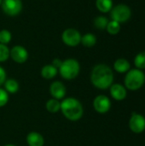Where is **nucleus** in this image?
I'll list each match as a JSON object with an SVG mask.
<instances>
[{
    "label": "nucleus",
    "instance_id": "obj_1",
    "mask_svg": "<svg viewBox=\"0 0 145 146\" xmlns=\"http://www.w3.org/2000/svg\"><path fill=\"white\" fill-rule=\"evenodd\" d=\"M91 82L99 90L109 89L114 82V72L107 64L100 63L93 67L91 72Z\"/></svg>",
    "mask_w": 145,
    "mask_h": 146
},
{
    "label": "nucleus",
    "instance_id": "obj_2",
    "mask_svg": "<svg viewBox=\"0 0 145 146\" xmlns=\"http://www.w3.org/2000/svg\"><path fill=\"white\" fill-rule=\"evenodd\" d=\"M64 117L70 121H78L84 115V108L79 100L68 97L61 102V110Z\"/></svg>",
    "mask_w": 145,
    "mask_h": 146
},
{
    "label": "nucleus",
    "instance_id": "obj_3",
    "mask_svg": "<svg viewBox=\"0 0 145 146\" xmlns=\"http://www.w3.org/2000/svg\"><path fill=\"white\" fill-rule=\"evenodd\" d=\"M145 83V74L143 70L138 68L130 69L126 73L124 79V85L126 90L138 91Z\"/></svg>",
    "mask_w": 145,
    "mask_h": 146
},
{
    "label": "nucleus",
    "instance_id": "obj_4",
    "mask_svg": "<svg viewBox=\"0 0 145 146\" xmlns=\"http://www.w3.org/2000/svg\"><path fill=\"white\" fill-rule=\"evenodd\" d=\"M80 72L79 62L73 58H68L62 61V65L58 68L60 75L67 80H72L77 78Z\"/></svg>",
    "mask_w": 145,
    "mask_h": 146
},
{
    "label": "nucleus",
    "instance_id": "obj_5",
    "mask_svg": "<svg viewBox=\"0 0 145 146\" xmlns=\"http://www.w3.org/2000/svg\"><path fill=\"white\" fill-rule=\"evenodd\" d=\"M132 16L131 8L125 3H119L115 6H113L110 10V17L112 21H117L120 24L125 23L130 20Z\"/></svg>",
    "mask_w": 145,
    "mask_h": 146
},
{
    "label": "nucleus",
    "instance_id": "obj_6",
    "mask_svg": "<svg viewBox=\"0 0 145 146\" xmlns=\"http://www.w3.org/2000/svg\"><path fill=\"white\" fill-rule=\"evenodd\" d=\"M62 42L70 47H75L80 44L81 34L80 33L74 28H68L62 34Z\"/></svg>",
    "mask_w": 145,
    "mask_h": 146
},
{
    "label": "nucleus",
    "instance_id": "obj_7",
    "mask_svg": "<svg viewBox=\"0 0 145 146\" xmlns=\"http://www.w3.org/2000/svg\"><path fill=\"white\" fill-rule=\"evenodd\" d=\"M1 7L6 15L15 16L19 15L22 9V2L21 0H2Z\"/></svg>",
    "mask_w": 145,
    "mask_h": 146
},
{
    "label": "nucleus",
    "instance_id": "obj_8",
    "mask_svg": "<svg viewBox=\"0 0 145 146\" xmlns=\"http://www.w3.org/2000/svg\"><path fill=\"white\" fill-rule=\"evenodd\" d=\"M129 127L136 134L142 133L145 130V117L141 114L133 112L129 120Z\"/></svg>",
    "mask_w": 145,
    "mask_h": 146
},
{
    "label": "nucleus",
    "instance_id": "obj_9",
    "mask_svg": "<svg viewBox=\"0 0 145 146\" xmlns=\"http://www.w3.org/2000/svg\"><path fill=\"white\" fill-rule=\"evenodd\" d=\"M93 108L98 114H106L111 109V101L105 95H98L93 100Z\"/></svg>",
    "mask_w": 145,
    "mask_h": 146
},
{
    "label": "nucleus",
    "instance_id": "obj_10",
    "mask_svg": "<svg viewBox=\"0 0 145 146\" xmlns=\"http://www.w3.org/2000/svg\"><path fill=\"white\" fill-rule=\"evenodd\" d=\"M9 56L15 62L21 64L26 62L28 59V52L25 47L21 45H15L9 50Z\"/></svg>",
    "mask_w": 145,
    "mask_h": 146
},
{
    "label": "nucleus",
    "instance_id": "obj_11",
    "mask_svg": "<svg viewBox=\"0 0 145 146\" xmlns=\"http://www.w3.org/2000/svg\"><path fill=\"white\" fill-rule=\"evenodd\" d=\"M49 91L52 98H55L57 100L65 98V96L67 93V88L65 85L62 81H59V80L53 81L50 86Z\"/></svg>",
    "mask_w": 145,
    "mask_h": 146
},
{
    "label": "nucleus",
    "instance_id": "obj_12",
    "mask_svg": "<svg viewBox=\"0 0 145 146\" xmlns=\"http://www.w3.org/2000/svg\"><path fill=\"white\" fill-rule=\"evenodd\" d=\"M110 95L112 98L116 101H123L127 96V90L125 86L116 83L113 84L110 87Z\"/></svg>",
    "mask_w": 145,
    "mask_h": 146
},
{
    "label": "nucleus",
    "instance_id": "obj_13",
    "mask_svg": "<svg viewBox=\"0 0 145 146\" xmlns=\"http://www.w3.org/2000/svg\"><path fill=\"white\" fill-rule=\"evenodd\" d=\"M28 146H44V139L42 134L38 132H30L26 138Z\"/></svg>",
    "mask_w": 145,
    "mask_h": 146
},
{
    "label": "nucleus",
    "instance_id": "obj_14",
    "mask_svg": "<svg viewBox=\"0 0 145 146\" xmlns=\"http://www.w3.org/2000/svg\"><path fill=\"white\" fill-rule=\"evenodd\" d=\"M114 69L119 74H126L131 69V64L125 58H118L114 62Z\"/></svg>",
    "mask_w": 145,
    "mask_h": 146
},
{
    "label": "nucleus",
    "instance_id": "obj_15",
    "mask_svg": "<svg viewBox=\"0 0 145 146\" xmlns=\"http://www.w3.org/2000/svg\"><path fill=\"white\" fill-rule=\"evenodd\" d=\"M58 73V69L55 68L52 64H47L44 65L40 71L41 76L44 80H52L54 79Z\"/></svg>",
    "mask_w": 145,
    "mask_h": 146
},
{
    "label": "nucleus",
    "instance_id": "obj_16",
    "mask_svg": "<svg viewBox=\"0 0 145 146\" xmlns=\"http://www.w3.org/2000/svg\"><path fill=\"white\" fill-rule=\"evenodd\" d=\"M3 86H4V90L9 94H15L20 89L19 83L15 79H7L3 83Z\"/></svg>",
    "mask_w": 145,
    "mask_h": 146
},
{
    "label": "nucleus",
    "instance_id": "obj_17",
    "mask_svg": "<svg viewBox=\"0 0 145 146\" xmlns=\"http://www.w3.org/2000/svg\"><path fill=\"white\" fill-rule=\"evenodd\" d=\"M45 109L49 113H51V114L58 113L61 110L60 100H57L55 98H50V99L47 100V102L45 104Z\"/></svg>",
    "mask_w": 145,
    "mask_h": 146
},
{
    "label": "nucleus",
    "instance_id": "obj_18",
    "mask_svg": "<svg viewBox=\"0 0 145 146\" xmlns=\"http://www.w3.org/2000/svg\"><path fill=\"white\" fill-rule=\"evenodd\" d=\"M113 6V0H96V7L102 13L110 12Z\"/></svg>",
    "mask_w": 145,
    "mask_h": 146
},
{
    "label": "nucleus",
    "instance_id": "obj_19",
    "mask_svg": "<svg viewBox=\"0 0 145 146\" xmlns=\"http://www.w3.org/2000/svg\"><path fill=\"white\" fill-rule=\"evenodd\" d=\"M80 43L82 44L83 46L86 48H91L97 44V37L93 33H87L81 36V41Z\"/></svg>",
    "mask_w": 145,
    "mask_h": 146
},
{
    "label": "nucleus",
    "instance_id": "obj_20",
    "mask_svg": "<svg viewBox=\"0 0 145 146\" xmlns=\"http://www.w3.org/2000/svg\"><path fill=\"white\" fill-rule=\"evenodd\" d=\"M109 21L108 20V18H107L106 16L99 15V16H97V17L94 19L93 24H94V27H95L97 29L104 30V29H106Z\"/></svg>",
    "mask_w": 145,
    "mask_h": 146
},
{
    "label": "nucleus",
    "instance_id": "obj_21",
    "mask_svg": "<svg viewBox=\"0 0 145 146\" xmlns=\"http://www.w3.org/2000/svg\"><path fill=\"white\" fill-rule=\"evenodd\" d=\"M134 65L136 68L144 70L145 69V51H141L134 57Z\"/></svg>",
    "mask_w": 145,
    "mask_h": 146
},
{
    "label": "nucleus",
    "instance_id": "obj_22",
    "mask_svg": "<svg viewBox=\"0 0 145 146\" xmlns=\"http://www.w3.org/2000/svg\"><path fill=\"white\" fill-rule=\"evenodd\" d=\"M106 30L110 35H116L121 31V24L117 21L111 20L109 21L107 27H106Z\"/></svg>",
    "mask_w": 145,
    "mask_h": 146
},
{
    "label": "nucleus",
    "instance_id": "obj_23",
    "mask_svg": "<svg viewBox=\"0 0 145 146\" xmlns=\"http://www.w3.org/2000/svg\"><path fill=\"white\" fill-rule=\"evenodd\" d=\"M11 38H12V35L9 30L3 29L0 31V44L6 45L11 41Z\"/></svg>",
    "mask_w": 145,
    "mask_h": 146
},
{
    "label": "nucleus",
    "instance_id": "obj_24",
    "mask_svg": "<svg viewBox=\"0 0 145 146\" xmlns=\"http://www.w3.org/2000/svg\"><path fill=\"white\" fill-rule=\"evenodd\" d=\"M9 57V49L7 45L0 44V62L7 61Z\"/></svg>",
    "mask_w": 145,
    "mask_h": 146
},
{
    "label": "nucleus",
    "instance_id": "obj_25",
    "mask_svg": "<svg viewBox=\"0 0 145 146\" xmlns=\"http://www.w3.org/2000/svg\"><path fill=\"white\" fill-rule=\"evenodd\" d=\"M9 102V93L3 88H0V108L4 107Z\"/></svg>",
    "mask_w": 145,
    "mask_h": 146
},
{
    "label": "nucleus",
    "instance_id": "obj_26",
    "mask_svg": "<svg viewBox=\"0 0 145 146\" xmlns=\"http://www.w3.org/2000/svg\"><path fill=\"white\" fill-rule=\"evenodd\" d=\"M7 80V74L6 72L4 70V68L3 67L0 66V86L2 85H3V83L5 82V80Z\"/></svg>",
    "mask_w": 145,
    "mask_h": 146
},
{
    "label": "nucleus",
    "instance_id": "obj_27",
    "mask_svg": "<svg viewBox=\"0 0 145 146\" xmlns=\"http://www.w3.org/2000/svg\"><path fill=\"white\" fill-rule=\"evenodd\" d=\"M62 61L61 60V59H59V58H55L53 61H52V65L55 67V68H56L57 69L60 68V66L62 65Z\"/></svg>",
    "mask_w": 145,
    "mask_h": 146
},
{
    "label": "nucleus",
    "instance_id": "obj_28",
    "mask_svg": "<svg viewBox=\"0 0 145 146\" xmlns=\"http://www.w3.org/2000/svg\"><path fill=\"white\" fill-rule=\"evenodd\" d=\"M3 146H16V145H12V144H8V145H3Z\"/></svg>",
    "mask_w": 145,
    "mask_h": 146
},
{
    "label": "nucleus",
    "instance_id": "obj_29",
    "mask_svg": "<svg viewBox=\"0 0 145 146\" xmlns=\"http://www.w3.org/2000/svg\"><path fill=\"white\" fill-rule=\"evenodd\" d=\"M1 3H2V0H0V5H1Z\"/></svg>",
    "mask_w": 145,
    "mask_h": 146
}]
</instances>
